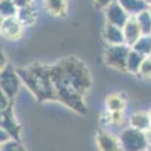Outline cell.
Returning <instances> with one entry per match:
<instances>
[{"label":"cell","mask_w":151,"mask_h":151,"mask_svg":"<svg viewBox=\"0 0 151 151\" xmlns=\"http://www.w3.org/2000/svg\"><path fill=\"white\" fill-rule=\"evenodd\" d=\"M17 73L21 79V83L26 85V88L33 94V97L38 101L56 100L48 65L35 62V64H30L26 67H18Z\"/></svg>","instance_id":"6da1fadb"},{"label":"cell","mask_w":151,"mask_h":151,"mask_svg":"<svg viewBox=\"0 0 151 151\" xmlns=\"http://www.w3.org/2000/svg\"><path fill=\"white\" fill-rule=\"evenodd\" d=\"M48 68H50V76H52L56 100L60 103H64L65 106H68L70 109L76 110L77 113H80V115H86L88 109H86V104L83 101V97L74 91V88L68 82L67 76L64 74L62 68L58 64L56 65H48Z\"/></svg>","instance_id":"7a4b0ae2"},{"label":"cell","mask_w":151,"mask_h":151,"mask_svg":"<svg viewBox=\"0 0 151 151\" xmlns=\"http://www.w3.org/2000/svg\"><path fill=\"white\" fill-rule=\"evenodd\" d=\"M58 65L62 68L64 74L67 76L68 82L74 88V91L77 94H80L82 97H85V94L89 91L91 86H92L91 73L88 70V67L80 59L74 58V56L64 58Z\"/></svg>","instance_id":"3957f363"},{"label":"cell","mask_w":151,"mask_h":151,"mask_svg":"<svg viewBox=\"0 0 151 151\" xmlns=\"http://www.w3.org/2000/svg\"><path fill=\"white\" fill-rule=\"evenodd\" d=\"M21 79L17 73V68L14 65L8 64L2 71H0V89L3 91V94L11 100H14L17 97L20 88H21Z\"/></svg>","instance_id":"277c9868"},{"label":"cell","mask_w":151,"mask_h":151,"mask_svg":"<svg viewBox=\"0 0 151 151\" xmlns=\"http://www.w3.org/2000/svg\"><path fill=\"white\" fill-rule=\"evenodd\" d=\"M118 141H119L121 151H145L148 147L144 132H139L132 127L124 129Z\"/></svg>","instance_id":"5b68a950"},{"label":"cell","mask_w":151,"mask_h":151,"mask_svg":"<svg viewBox=\"0 0 151 151\" xmlns=\"http://www.w3.org/2000/svg\"><path fill=\"white\" fill-rule=\"evenodd\" d=\"M130 53V47L129 45H109V48L104 53V60L106 64L118 71H127L125 70V65H127V56Z\"/></svg>","instance_id":"8992f818"},{"label":"cell","mask_w":151,"mask_h":151,"mask_svg":"<svg viewBox=\"0 0 151 151\" xmlns=\"http://www.w3.org/2000/svg\"><path fill=\"white\" fill-rule=\"evenodd\" d=\"M0 129H2L3 132H6L11 139L20 141L21 125L17 121L14 112H12V107H8L6 110L0 112Z\"/></svg>","instance_id":"52a82bcc"},{"label":"cell","mask_w":151,"mask_h":151,"mask_svg":"<svg viewBox=\"0 0 151 151\" xmlns=\"http://www.w3.org/2000/svg\"><path fill=\"white\" fill-rule=\"evenodd\" d=\"M104 15H106V20L109 24H113L116 27H124V24L129 21V14L122 9V6L116 2H112L106 9H104Z\"/></svg>","instance_id":"ba28073f"},{"label":"cell","mask_w":151,"mask_h":151,"mask_svg":"<svg viewBox=\"0 0 151 151\" xmlns=\"http://www.w3.org/2000/svg\"><path fill=\"white\" fill-rule=\"evenodd\" d=\"M23 29L24 26L20 23L17 17L5 18L2 23V27H0V36L9 41H15L23 35Z\"/></svg>","instance_id":"9c48e42d"},{"label":"cell","mask_w":151,"mask_h":151,"mask_svg":"<svg viewBox=\"0 0 151 151\" xmlns=\"http://www.w3.org/2000/svg\"><path fill=\"white\" fill-rule=\"evenodd\" d=\"M122 35H124V42H125V45H129L130 48H132V45L142 36V32H141L139 26H137L134 17H130L129 21L124 24Z\"/></svg>","instance_id":"30bf717a"},{"label":"cell","mask_w":151,"mask_h":151,"mask_svg":"<svg viewBox=\"0 0 151 151\" xmlns=\"http://www.w3.org/2000/svg\"><path fill=\"white\" fill-rule=\"evenodd\" d=\"M103 40L109 44V45H122L124 42V35H122V29L116 27L113 24H106L103 29Z\"/></svg>","instance_id":"8fae6325"},{"label":"cell","mask_w":151,"mask_h":151,"mask_svg":"<svg viewBox=\"0 0 151 151\" xmlns=\"http://www.w3.org/2000/svg\"><path fill=\"white\" fill-rule=\"evenodd\" d=\"M97 145L100 151H121L119 141L107 132H100L97 134Z\"/></svg>","instance_id":"7c38bea8"},{"label":"cell","mask_w":151,"mask_h":151,"mask_svg":"<svg viewBox=\"0 0 151 151\" xmlns=\"http://www.w3.org/2000/svg\"><path fill=\"white\" fill-rule=\"evenodd\" d=\"M116 2L129 14V17H136L137 14H141L142 11L148 9V6L144 0H116Z\"/></svg>","instance_id":"4fadbf2b"},{"label":"cell","mask_w":151,"mask_h":151,"mask_svg":"<svg viewBox=\"0 0 151 151\" xmlns=\"http://www.w3.org/2000/svg\"><path fill=\"white\" fill-rule=\"evenodd\" d=\"M130 127L136 129L139 132H145L147 129L151 127V122H150V116H148V112H134L133 115L130 116Z\"/></svg>","instance_id":"5bb4252c"},{"label":"cell","mask_w":151,"mask_h":151,"mask_svg":"<svg viewBox=\"0 0 151 151\" xmlns=\"http://www.w3.org/2000/svg\"><path fill=\"white\" fill-rule=\"evenodd\" d=\"M17 18L20 20V23L23 26H30V24H33L38 18V11L33 5L20 8L18 12H17Z\"/></svg>","instance_id":"9a60e30c"},{"label":"cell","mask_w":151,"mask_h":151,"mask_svg":"<svg viewBox=\"0 0 151 151\" xmlns=\"http://www.w3.org/2000/svg\"><path fill=\"white\" fill-rule=\"evenodd\" d=\"M44 6L47 12L56 17H64L67 14V0H44Z\"/></svg>","instance_id":"2e32d148"},{"label":"cell","mask_w":151,"mask_h":151,"mask_svg":"<svg viewBox=\"0 0 151 151\" xmlns=\"http://www.w3.org/2000/svg\"><path fill=\"white\" fill-rule=\"evenodd\" d=\"M132 50L144 58H151V35H142L133 45Z\"/></svg>","instance_id":"e0dca14e"},{"label":"cell","mask_w":151,"mask_h":151,"mask_svg":"<svg viewBox=\"0 0 151 151\" xmlns=\"http://www.w3.org/2000/svg\"><path fill=\"white\" fill-rule=\"evenodd\" d=\"M144 59H145L144 56H141L139 53H136L134 50L130 48V53L127 56V65H125V70H127L129 73H139Z\"/></svg>","instance_id":"ac0fdd59"},{"label":"cell","mask_w":151,"mask_h":151,"mask_svg":"<svg viewBox=\"0 0 151 151\" xmlns=\"http://www.w3.org/2000/svg\"><path fill=\"white\" fill-rule=\"evenodd\" d=\"M136 23L139 26L142 35H151V14L148 12V9L142 11L141 14H137L136 17Z\"/></svg>","instance_id":"d6986e66"},{"label":"cell","mask_w":151,"mask_h":151,"mask_svg":"<svg viewBox=\"0 0 151 151\" xmlns=\"http://www.w3.org/2000/svg\"><path fill=\"white\" fill-rule=\"evenodd\" d=\"M18 8L12 0H2L0 2V15L3 18H11V17H17Z\"/></svg>","instance_id":"ffe728a7"},{"label":"cell","mask_w":151,"mask_h":151,"mask_svg":"<svg viewBox=\"0 0 151 151\" xmlns=\"http://www.w3.org/2000/svg\"><path fill=\"white\" fill-rule=\"evenodd\" d=\"M106 106L110 112H122L124 107H125V103H124L122 97H119L116 94H112L106 100Z\"/></svg>","instance_id":"44dd1931"},{"label":"cell","mask_w":151,"mask_h":151,"mask_svg":"<svg viewBox=\"0 0 151 151\" xmlns=\"http://www.w3.org/2000/svg\"><path fill=\"white\" fill-rule=\"evenodd\" d=\"M2 151H26V148L20 141L9 139L8 142L2 144Z\"/></svg>","instance_id":"7402d4cb"},{"label":"cell","mask_w":151,"mask_h":151,"mask_svg":"<svg viewBox=\"0 0 151 151\" xmlns=\"http://www.w3.org/2000/svg\"><path fill=\"white\" fill-rule=\"evenodd\" d=\"M142 79H151V58H145L142 65H141V70L137 73Z\"/></svg>","instance_id":"603a6c76"},{"label":"cell","mask_w":151,"mask_h":151,"mask_svg":"<svg viewBox=\"0 0 151 151\" xmlns=\"http://www.w3.org/2000/svg\"><path fill=\"white\" fill-rule=\"evenodd\" d=\"M11 100L3 94V91L0 89V112H3V110H6L8 107H11Z\"/></svg>","instance_id":"cb8c5ba5"},{"label":"cell","mask_w":151,"mask_h":151,"mask_svg":"<svg viewBox=\"0 0 151 151\" xmlns=\"http://www.w3.org/2000/svg\"><path fill=\"white\" fill-rule=\"evenodd\" d=\"M110 122L113 124H121L122 122V112H110Z\"/></svg>","instance_id":"d4e9b609"},{"label":"cell","mask_w":151,"mask_h":151,"mask_svg":"<svg viewBox=\"0 0 151 151\" xmlns=\"http://www.w3.org/2000/svg\"><path fill=\"white\" fill-rule=\"evenodd\" d=\"M6 65H8V58H6V55H5L3 45L0 44V71H2Z\"/></svg>","instance_id":"484cf974"},{"label":"cell","mask_w":151,"mask_h":151,"mask_svg":"<svg viewBox=\"0 0 151 151\" xmlns=\"http://www.w3.org/2000/svg\"><path fill=\"white\" fill-rule=\"evenodd\" d=\"M112 2H115V0H94L95 6H97V8H100V9H106Z\"/></svg>","instance_id":"4316f807"},{"label":"cell","mask_w":151,"mask_h":151,"mask_svg":"<svg viewBox=\"0 0 151 151\" xmlns=\"http://www.w3.org/2000/svg\"><path fill=\"white\" fill-rule=\"evenodd\" d=\"M15 3V6L20 9V8H24V6H29V5H33V0H12Z\"/></svg>","instance_id":"83f0119b"},{"label":"cell","mask_w":151,"mask_h":151,"mask_svg":"<svg viewBox=\"0 0 151 151\" xmlns=\"http://www.w3.org/2000/svg\"><path fill=\"white\" fill-rule=\"evenodd\" d=\"M9 139H11V137L8 136V133H6V132H3L2 129H0V145L5 144V142H8Z\"/></svg>","instance_id":"f1b7e54d"},{"label":"cell","mask_w":151,"mask_h":151,"mask_svg":"<svg viewBox=\"0 0 151 151\" xmlns=\"http://www.w3.org/2000/svg\"><path fill=\"white\" fill-rule=\"evenodd\" d=\"M144 134H145V139H147L148 145H151V127H150V129H147V130L144 132Z\"/></svg>","instance_id":"f546056e"},{"label":"cell","mask_w":151,"mask_h":151,"mask_svg":"<svg viewBox=\"0 0 151 151\" xmlns=\"http://www.w3.org/2000/svg\"><path fill=\"white\" fill-rule=\"evenodd\" d=\"M3 20H5V18H3L2 15H0V27H2V23H3Z\"/></svg>","instance_id":"4dcf8cb0"},{"label":"cell","mask_w":151,"mask_h":151,"mask_svg":"<svg viewBox=\"0 0 151 151\" xmlns=\"http://www.w3.org/2000/svg\"><path fill=\"white\" fill-rule=\"evenodd\" d=\"M145 3H147V6H151V0H145Z\"/></svg>","instance_id":"1f68e13d"},{"label":"cell","mask_w":151,"mask_h":151,"mask_svg":"<svg viewBox=\"0 0 151 151\" xmlns=\"http://www.w3.org/2000/svg\"><path fill=\"white\" fill-rule=\"evenodd\" d=\"M148 116H150V122H151V109H150V112H148Z\"/></svg>","instance_id":"d6a6232c"},{"label":"cell","mask_w":151,"mask_h":151,"mask_svg":"<svg viewBox=\"0 0 151 151\" xmlns=\"http://www.w3.org/2000/svg\"><path fill=\"white\" fill-rule=\"evenodd\" d=\"M145 151H151V145H148V147H147V150H145Z\"/></svg>","instance_id":"836d02e7"},{"label":"cell","mask_w":151,"mask_h":151,"mask_svg":"<svg viewBox=\"0 0 151 151\" xmlns=\"http://www.w3.org/2000/svg\"><path fill=\"white\" fill-rule=\"evenodd\" d=\"M148 12H150V14H151V6H148Z\"/></svg>","instance_id":"e575fe53"},{"label":"cell","mask_w":151,"mask_h":151,"mask_svg":"<svg viewBox=\"0 0 151 151\" xmlns=\"http://www.w3.org/2000/svg\"><path fill=\"white\" fill-rule=\"evenodd\" d=\"M0 151H2V145H0Z\"/></svg>","instance_id":"d590c367"},{"label":"cell","mask_w":151,"mask_h":151,"mask_svg":"<svg viewBox=\"0 0 151 151\" xmlns=\"http://www.w3.org/2000/svg\"><path fill=\"white\" fill-rule=\"evenodd\" d=\"M0 2H2V0H0Z\"/></svg>","instance_id":"8d00e7d4"},{"label":"cell","mask_w":151,"mask_h":151,"mask_svg":"<svg viewBox=\"0 0 151 151\" xmlns=\"http://www.w3.org/2000/svg\"><path fill=\"white\" fill-rule=\"evenodd\" d=\"M144 2H145V0H144Z\"/></svg>","instance_id":"74e56055"}]
</instances>
